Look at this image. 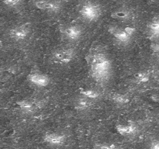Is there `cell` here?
Returning a JSON list of instances; mask_svg holds the SVG:
<instances>
[{"mask_svg": "<svg viewBox=\"0 0 159 149\" xmlns=\"http://www.w3.org/2000/svg\"><path fill=\"white\" fill-rule=\"evenodd\" d=\"M148 149H159V140L152 141L149 145Z\"/></svg>", "mask_w": 159, "mask_h": 149, "instance_id": "cell-21", "label": "cell"}, {"mask_svg": "<svg viewBox=\"0 0 159 149\" xmlns=\"http://www.w3.org/2000/svg\"><path fill=\"white\" fill-rule=\"evenodd\" d=\"M76 55V50L72 47H63L56 49L53 52L52 58L56 63L68 65L72 61Z\"/></svg>", "mask_w": 159, "mask_h": 149, "instance_id": "cell-4", "label": "cell"}, {"mask_svg": "<svg viewBox=\"0 0 159 149\" xmlns=\"http://www.w3.org/2000/svg\"><path fill=\"white\" fill-rule=\"evenodd\" d=\"M116 130L121 136L126 138L134 137L139 132V127L138 124L134 121H129L125 124H117L116 126Z\"/></svg>", "mask_w": 159, "mask_h": 149, "instance_id": "cell-9", "label": "cell"}, {"mask_svg": "<svg viewBox=\"0 0 159 149\" xmlns=\"http://www.w3.org/2000/svg\"><path fill=\"white\" fill-rule=\"evenodd\" d=\"M112 19L120 22H128L133 17V12L127 7H120L112 12L110 15Z\"/></svg>", "mask_w": 159, "mask_h": 149, "instance_id": "cell-13", "label": "cell"}, {"mask_svg": "<svg viewBox=\"0 0 159 149\" xmlns=\"http://www.w3.org/2000/svg\"><path fill=\"white\" fill-rule=\"evenodd\" d=\"M79 14L85 21L92 23L100 17L102 14V6L96 2H85L79 8Z\"/></svg>", "mask_w": 159, "mask_h": 149, "instance_id": "cell-3", "label": "cell"}, {"mask_svg": "<svg viewBox=\"0 0 159 149\" xmlns=\"http://www.w3.org/2000/svg\"><path fill=\"white\" fill-rule=\"evenodd\" d=\"M89 73L98 83L108 82L112 74V62L107 53L102 48H95L86 55Z\"/></svg>", "mask_w": 159, "mask_h": 149, "instance_id": "cell-1", "label": "cell"}, {"mask_svg": "<svg viewBox=\"0 0 159 149\" xmlns=\"http://www.w3.org/2000/svg\"><path fill=\"white\" fill-rule=\"evenodd\" d=\"M155 80H156L157 83L159 85V71L156 73V74H155Z\"/></svg>", "mask_w": 159, "mask_h": 149, "instance_id": "cell-22", "label": "cell"}, {"mask_svg": "<svg viewBox=\"0 0 159 149\" xmlns=\"http://www.w3.org/2000/svg\"><path fill=\"white\" fill-rule=\"evenodd\" d=\"M80 94L82 95V96L88 98L92 100H96V99H99L101 96L100 92L96 89H93V88H82L80 90Z\"/></svg>", "mask_w": 159, "mask_h": 149, "instance_id": "cell-16", "label": "cell"}, {"mask_svg": "<svg viewBox=\"0 0 159 149\" xmlns=\"http://www.w3.org/2000/svg\"><path fill=\"white\" fill-rule=\"evenodd\" d=\"M158 124H159V116H158Z\"/></svg>", "mask_w": 159, "mask_h": 149, "instance_id": "cell-23", "label": "cell"}, {"mask_svg": "<svg viewBox=\"0 0 159 149\" xmlns=\"http://www.w3.org/2000/svg\"><path fill=\"white\" fill-rule=\"evenodd\" d=\"M30 34V28L27 25L23 24L16 26L9 30V35L12 40L15 41H23Z\"/></svg>", "mask_w": 159, "mask_h": 149, "instance_id": "cell-10", "label": "cell"}, {"mask_svg": "<svg viewBox=\"0 0 159 149\" xmlns=\"http://www.w3.org/2000/svg\"><path fill=\"white\" fill-rule=\"evenodd\" d=\"M93 103L94 102L92 99L84 97V96H81L75 101V108L79 111H83V110H86L91 108L93 106Z\"/></svg>", "mask_w": 159, "mask_h": 149, "instance_id": "cell-14", "label": "cell"}, {"mask_svg": "<svg viewBox=\"0 0 159 149\" xmlns=\"http://www.w3.org/2000/svg\"><path fill=\"white\" fill-rule=\"evenodd\" d=\"M148 38L153 42L159 41V16H155L149 21L146 28Z\"/></svg>", "mask_w": 159, "mask_h": 149, "instance_id": "cell-12", "label": "cell"}, {"mask_svg": "<svg viewBox=\"0 0 159 149\" xmlns=\"http://www.w3.org/2000/svg\"><path fill=\"white\" fill-rule=\"evenodd\" d=\"M43 141L47 144L52 147H60L65 143L66 136L62 133L58 132H51L48 133L43 136Z\"/></svg>", "mask_w": 159, "mask_h": 149, "instance_id": "cell-11", "label": "cell"}, {"mask_svg": "<svg viewBox=\"0 0 159 149\" xmlns=\"http://www.w3.org/2000/svg\"><path fill=\"white\" fill-rule=\"evenodd\" d=\"M151 50L153 53L154 56L159 60V41L152 42L150 46Z\"/></svg>", "mask_w": 159, "mask_h": 149, "instance_id": "cell-20", "label": "cell"}, {"mask_svg": "<svg viewBox=\"0 0 159 149\" xmlns=\"http://www.w3.org/2000/svg\"><path fill=\"white\" fill-rule=\"evenodd\" d=\"M34 6L48 13H58L63 7V4L60 1H36Z\"/></svg>", "mask_w": 159, "mask_h": 149, "instance_id": "cell-7", "label": "cell"}, {"mask_svg": "<svg viewBox=\"0 0 159 149\" xmlns=\"http://www.w3.org/2000/svg\"><path fill=\"white\" fill-rule=\"evenodd\" d=\"M17 106L25 114H33L38 111L44 106L43 100H36V99H23L16 102Z\"/></svg>", "mask_w": 159, "mask_h": 149, "instance_id": "cell-6", "label": "cell"}, {"mask_svg": "<svg viewBox=\"0 0 159 149\" xmlns=\"http://www.w3.org/2000/svg\"><path fill=\"white\" fill-rule=\"evenodd\" d=\"M111 100L117 105H126L130 102V99L127 94L116 93L111 95Z\"/></svg>", "mask_w": 159, "mask_h": 149, "instance_id": "cell-15", "label": "cell"}, {"mask_svg": "<svg viewBox=\"0 0 159 149\" xmlns=\"http://www.w3.org/2000/svg\"><path fill=\"white\" fill-rule=\"evenodd\" d=\"M95 149H116V146L112 143H101L96 144Z\"/></svg>", "mask_w": 159, "mask_h": 149, "instance_id": "cell-19", "label": "cell"}, {"mask_svg": "<svg viewBox=\"0 0 159 149\" xmlns=\"http://www.w3.org/2000/svg\"><path fill=\"white\" fill-rule=\"evenodd\" d=\"M61 36L68 41H77L83 34V29L78 25H66L60 28Z\"/></svg>", "mask_w": 159, "mask_h": 149, "instance_id": "cell-5", "label": "cell"}, {"mask_svg": "<svg viewBox=\"0 0 159 149\" xmlns=\"http://www.w3.org/2000/svg\"><path fill=\"white\" fill-rule=\"evenodd\" d=\"M109 32L113 36L116 43L123 46H126L130 43L136 32V29L132 26L120 27L116 26H110L109 27Z\"/></svg>", "mask_w": 159, "mask_h": 149, "instance_id": "cell-2", "label": "cell"}, {"mask_svg": "<svg viewBox=\"0 0 159 149\" xmlns=\"http://www.w3.org/2000/svg\"><path fill=\"white\" fill-rule=\"evenodd\" d=\"M2 3L9 8L17 9V8L21 6V5L23 4V2L21 0H4V1H2Z\"/></svg>", "mask_w": 159, "mask_h": 149, "instance_id": "cell-18", "label": "cell"}, {"mask_svg": "<svg viewBox=\"0 0 159 149\" xmlns=\"http://www.w3.org/2000/svg\"><path fill=\"white\" fill-rule=\"evenodd\" d=\"M27 81L31 84L38 88H43L48 86L51 82V79L47 74L39 71H33L27 76Z\"/></svg>", "mask_w": 159, "mask_h": 149, "instance_id": "cell-8", "label": "cell"}, {"mask_svg": "<svg viewBox=\"0 0 159 149\" xmlns=\"http://www.w3.org/2000/svg\"><path fill=\"white\" fill-rule=\"evenodd\" d=\"M151 74L148 71H141L135 74L134 75V82L137 84H145L150 81Z\"/></svg>", "mask_w": 159, "mask_h": 149, "instance_id": "cell-17", "label": "cell"}]
</instances>
